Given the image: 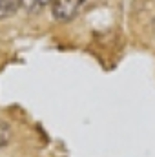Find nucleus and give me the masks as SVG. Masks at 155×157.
Wrapping results in <instances>:
<instances>
[{
  "label": "nucleus",
  "instance_id": "f257e3e1",
  "mask_svg": "<svg viewBox=\"0 0 155 157\" xmlns=\"http://www.w3.org/2000/svg\"><path fill=\"white\" fill-rule=\"evenodd\" d=\"M88 0H53V17L57 20H71L84 7Z\"/></svg>",
  "mask_w": 155,
  "mask_h": 157
},
{
  "label": "nucleus",
  "instance_id": "f03ea898",
  "mask_svg": "<svg viewBox=\"0 0 155 157\" xmlns=\"http://www.w3.org/2000/svg\"><path fill=\"white\" fill-rule=\"evenodd\" d=\"M22 0H0V18H7L17 13Z\"/></svg>",
  "mask_w": 155,
  "mask_h": 157
},
{
  "label": "nucleus",
  "instance_id": "7ed1b4c3",
  "mask_svg": "<svg viewBox=\"0 0 155 157\" xmlns=\"http://www.w3.org/2000/svg\"><path fill=\"white\" fill-rule=\"evenodd\" d=\"M53 0H22V7L28 11V13H37L42 7H46L47 4H51Z\"/></svg>",
  "mask_w": 155,
  "mask_h": 157
},
{
  "label": "nucleus",
  "instance_id": "20e7f679",
  "mask_svg": "<svg viewBox=\"0 0 155 157\" xmlns=\"http://www.w3.org/2000/svg\"><path fill=\"white\" fill-rule=\"evenodd\" d=\"M11 141V128L6 121L0 119V148H4Z\"/></svg>",
  "mask_w": 155,
  "mask_h": 157
}]
</instances>
